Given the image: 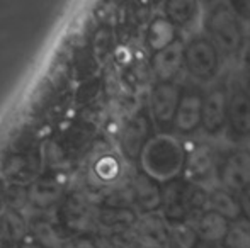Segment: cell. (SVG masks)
Wrapping results in <instances>:
<instances>
[{
	"label": "cell",
	"instance_id": "1",
	"mask_svg": "<svg viewBox=\"0 0 250 248\" xmlns=\"http://www.w3.org/2000/svg\"><path fill=\"white\" fill-rule=\"evenodd\" d=\"M186 158L188 152L182 143L175 136L158 134L153 136L151 141L142 153V172L150 175L158 182H172L184 175Z\"/></svg>",
	"mask_w": 250,
	"mask_h": 248
},
{
	"label": "cell",
	"instance_id": "2",
	"mask_svg": "<svg viewBox=\"0 0 250 248\" xmlns=\"http://www.w3.org/2000/svg\"><path fill=\"white\" fill-rule=\"evenodd\" d=\"M206 33L218 51L227 57H238L245 48V31L231 3L218 2L206 14Z\"/></svg>",
	"mask_w": 250,
	"mask_h": 248
},
{
	"label": "cell",
	"instance_id": "3",
	"mask_svg": "<svg viewBox=\"0 0 250 248\" xmlns=\"http://www.w3.org/2000/svg\"><path fill=\"white\" fill-rule=\"evenodd\" d=\"M208 206V192L188 179H175L164 186V218L168 225L198 218Z\"/></svg>",
	"mask_w": 250,
	"mask_h": 248
},
{
	"label": "cell",
	"instance_id": "4",
	"mask_svg": "<svg viewBox=\"0 0 250 248\" xmlns=\"http://www.w3.org/2000/svg\"><path fill=\"white\" fill-rule=\"evenodd\" d=\"M216 179L220 187L235 195L250 189V150L235 148L227 152L218 162Z\"/></svg>",
	"mask_w": 250,
	"mask_h": 248
},
{
	"label": "cell",
	"instance_id": "5",
	"mask_svg": "<svg viewBox=\"0 0 250 248\" xmlns=\"http://www.w3.org/2000/svg\"><path fill=\"white\" fill-rule=\"evenodd\" d=\"M184 66L194 78H214L220 70V51L208 36H196L184 46Z\"/></svg>",
	"mask_w": 250,
	"mask_h": 248
},
{
	"label": "cell",
	"instance_id": "6",
	"mask_svg": "<svg viewBox=\"0 0 250 248\" xmlns=\"http://www.w3.org/2000/svg\"><path fill=\"white\" fill-rule=\"evenodd\" d=\"M184 90L177 82H157L150 92V116L158 126L174 124Z\"/></svg>",
	"mask_w": 250,
	"mask_h": 248
},
{
	"label": "cell",
	"instance_id": "7",
	"mask_svg": "<svg viewBox=\"0 0 250 248\" xmlns=\"http://www.w3.org/2000/svg\"><path fill=\"white\" fill-rule=\"evenodd\" d=\"M218 162L220 160H218L213 146L208 145V143H198V145L192 146L191 152H188L184 179L203 187V184L209 182L213 177H216Z\"/></svg>",
	"mask_w": 250,
	"mask_h": 248
},
{
	"label": "cell",
	"instance_id": "8",
	"mask_svg": "<svg viewBox=\"0 0 250 248\" xmlns=\"http://www.w3.org/2000/svg\"><path fill=\"white\" fill-rule=\"evenodd\" d=\"M151 116L146 111H140L136 113L131 119L128 121V124L125 126L123 131L121 145L123 152L128 158L138 160L142 158L143 150L146 148V145L153 138V124H151Z\"/></svg>",
	"mask_w": 250,
	"mask_h": 248
},
{
	"label": "cell",
	"instance_id": "9",
	"mask_svg": "<svg viewBox=\"0 0 250 248\" xmlns=\"http://www.w3.org/2000/svg\"><path fill=\"white\" fill-rule=\"evenodd\" d=\"M228 97L223 85H216L204 94L203 129L208 134H218L228 124Z\"/></svg>",
	"mask_w": 250,
	"mask_h": 248
},
{
	"label": "cell",
	"instance_id": "10",
	"mask_svg": "<svg viewBox=\"0 0 250 248\" xmlns=\"http://www.w3.org/2000/svg\"><path fill=\"white\" fill-rule=\"evenodd\" d=\"M204 94L199 89H188L182 92L181 104L174 119V129L179 134H192L203 126Z\"/></svg>",
	"mask_w": 250,
	"mask_h": 248
},
{
	"label": "cell",
	"instance_id": "11",
	"mask_svg": "<svg viewBox=\"0 0 250 248\" xmlns=\"http://www.w3.org/2000/svg\"><path fill=\"white\" fill-rule=\"evenodd\" d=\"M228 126L237 138H250V97L240 87L228 97Z\"/></svg>",
	"mask_w": 250,
	"mask_h": 248
},
{
	"label": "cell",
	"instance_id": "12",
	"mask_svg": "<svg viewBox=\"0 0 250 248\" xmlns=\"http://www.w3.org/2000/svg\"><path fill=\"white\" fill-rule=\"evenodd\" d=\"M194 226L201 242L209 245H221L230 231L231 221L214 209L208 208L194 219Z\"/></svg>",
	"mask_w": 250,
	"mask_h": 248
},
{
	"label": "cell",
	"instance_id": "13",
	"mask_svg": "<svg viewBox=\"0 0 250 248\" xmlns=\"http://www.w3.org/2000/svg\"><path fill=\"white\" fill-rule=\"evenodd\" d=\"M133 195L140 209L146 214L157 212L164 206V186L145 172L136 173L133 180Z\"/></svg>",
	"mask_w": 250,
	"mask_h": 248
},
{
	"label": "cell",
	"instance_id": "14",
	"mask_svg": "<svg viewBox=\"0 0 250 248\" xmlns=\"http://www.w3.org/2000/svg\"><path fill=\"white\" fill-rule=\"evenodd\" d=\"M138 240L145 248H167L168 223L164 216L151 212L143 216L136 226Z\"/></svg>",
	"mask_w": 250,
	"mask_h": 248
},
{
	"label": "cell",
	"instance_id": "15",
	"mask_svg": "<svg viewBox=\"0 0 250 248\" xmlns=\"http://www.w3.org/2000/svg\"><path fill=\"white\" fill-rule=\"evenodd\" d=\"M157 82H172L184 66V44L177 41L167 50L153 55L151 60Z\"/></svg>",
	"mask_w": 250,
	"mask_h": 248
},
{
	"label": "cell",
	"instance_id": "16",
	"mask_svg": "<svg viewBox=\"0 0 250 248\" xmlns=\"http://www.w3.org/2000/svg\"><path fill=\"white\" fill-rule=\"evenodd\" d=\"M179 41V29L165 16H155L146 27V46L153 55L167 50Z\"/></svg>",
	"mask_w": 250,
	"mask_h": 248
},
{
	"label": "cell",
	"instance_id": "17",
	"mask_svg": "<svg viewBox=\"0 0 250 248\" xmlns=\"http://www.w3.org/2000/svg\"><path fill=\"white\" fill-rule=\"evenodd\" d=\"M208 208L223 214L231 223L242 219V206L238 195L228 192L223 187H214L208 192Z\"/></svg>",
	"mask_w": 250,
	"mask_h": 248
},
{
	"label": "cell",
	"instance_id": "18",
	"mask_svg": "<svg viewBox=\"0 0 250 248\" xmlns=\"http://www.w3.org/2000/svg\"><path fill=\"white\" fill-rule=\"evenodd\" d=\"M164 16L175 27H188L198 19L199 3L196 0H168L164 5Z\"/></svg>",
	"mask_w": 250,
	"mask_h": 248
},
{
	"label": "cell",
	"instance_id": "19",
	"mask_svg": "<svg viewBox=\"0 0 250 248\" xmlns=\"http://www.w3.org/2000/svg\"><path fill=\"white\" fill-rule=\"evenodd\" d=\"M199 242L201 240L196 231V226L191 221L168 225L167 248H196Z\"/></svg>",
	"mask_w": 250,
	"mask_h": 248
},
{
	"label": "cell",
	"instance_id": "20",
	"mask_svg": "<svg viewBox=\"0 0 250 248\" xmlns=\"http://www.w3.org/2000/svg\"><path fill=\"white\" fill-rule=\"evenodd\" d=\"M99 219L105 226H129L136 221V214L126 206H107L101 209Z\"/></svg>",
	"mask_w": 250,
	"mask_h": 248
},
{
	"label": "cell",
	"instance_id": "21",
	"mask_svg": "<svg viewBox=\"0 0 250 248\" xmlns=\"http://www.w3.org/2000/svg\"><path fill=\"white\" fill-rule=\"evenodd\" d=\"M60 194H62V189H60L58 184L48 179L38 180L29 189L31 201L36 202L38 206H50L51 202H55L60 197Z\"/></svg>",
	"mask_w": 250,
	"mask_h": 248
},
{
	"label": "cell",
	"instance_id": "22",
	"mask_svg": "<svg viewBox=\"0 0 250 248\" xmlns=\"http://www.w3.org/2000/svg\"><path fill=\"white\" fill-rule=\"evenodd\" d=\"M223 248H250V223L247 219L233 221L227 238L221 243Z\"/></svg>",
	"mask_w": 250,
	"mask_h": 248
},
{
	"label": "cell",
	"instance_id": "23",
	"mask_svg": "<svg viewBox=\"0 0 250 248\" xmlns=\"http://www.w3.org/2000/svg\"><path fill=\"white\" fill-rule=\"evenodd\" d=\"M24 221L17 212L9 211L2 216L0 221V233L5 236L7 240H21L24 236Z\"/></svg>",
	"mask_w": 250,
	"mask_h": 248
},
{
	"label": "cell",
	"instance_id": "24",
	"mask_svg": "<svg viewBox=\"0 0 250 248\" xmlns=\"http://www.w3.org/2000/svg\"><path fill=\"white\" fill-rule=\"evenodd\" d=\"M34 235H36L38 242L43 247H51L56 248L60 245V235L56 233V229L53 228L50 223H36L34 225Z\"/></svg>",
	"mask_w": 250,
	"mask_h": 248
},
{
	"label": "cell",
	"instance_id": "25",
	"mask_svg": "<svg viewBox=\"0 0 250 248\" xmlns=\"http://www.w3.org/2000/svg\"><path fill=\"white\" fill-rule=\"evenodd\" d=\"M26 199L27 192L22 187H10L9 192H7V201H9V206H12V208H21L26 202Z\"/></svg>",
	"mask_w": 250,
	"mask_h": 248
},
{
	"label": "cell",
	"instance_id": "26",
	"mask_svg": "<svg viewBox=\"0 0 250 248\" xmlns=\"http://www.w3.org/2000/svg\"><path fill=\"white\" fill-rule=\"evenodd\" d=\"M238 199H240V206H242V216L250 223V189L245 191L244 194L238 195Z\"/></svg>",
	"mask_w": 250,
	"mask_h": 248
},
{
	"label": "cell",
	"instance_id": "27",
	"mask_svg": "<svg viewBox=\"0 0 250 248\" xmlns=\"http://www.w3.org/2000/svg\"><path fill=\"white\" fill-rule=\"evenodd\" d=\"M66 248H94L92 247V242L87 238H79V240H73L72 243H68Z\"/></svg>",
	"mask_w": 250,
	"mask_h": 248
},
{
	"label": "cell",
	"instance_id": "28",
	"mask_svg": "<svg viewBox=\"0 0 250 248\" xmlns=\"http://www.w3.org/2000/svg\"><path fill=\"white\" fill-rule=\"evenodd\" d=\"M245 61H247V65L250 66V38H249L247 44H245Z\"/></svg>",
	"mask_w": 250,
	"mask_h": 248
},
{
	"label": "cell",
	"instance_id": "29",
	"mask_svg": "<svg viewBox=\"0 0 250 248\" xmlns=\"http://www.w3.org/2000/svg\"><path fill=\"white\" fill-rule=\"evenodd\" d=\"M196 248H216L214 245H209V243H204V242H199V245Z\"/></svg>",
	"mask_w": 250,
	"mask_h": 248
},
{
	"label": "cell",
	"instance_id": "30",
	"mask_svg": "<svg viewBox=\"0 0 250 248\" xmlns=\"http://www.w3.org/2000/svg\"><path fill=\"white\" fill-rule=\"evenodd\" d=\"M245 90H247V94H249V97H250V80H249V83H247V89H245Z\"/></svg>",
	"mask_w": 250,
	"mask_h": 248
},
{
	"label": "cell",
	"instance_id": "31",
	"mask_svg": "<svg viewBox=\"0 0 250 248\" xmlns=\"http://www.w3.org/2000/svg\"><path fill=\"white\" fill-rule=\"evenodd\" d=\"M21 248H36V247H33V245H22Z\"/></svg>",
	"mask_w": 250,
	"mask_h": 248
}]
</instances>
